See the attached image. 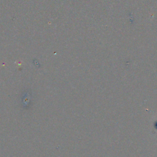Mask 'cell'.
Instances as JSON below:
<instances>
[{
	"label": "cell",
	"instance_id": "obj_1",
	"mask_svg": "<svg viewBox=\"0 0 157 157\" xmlns=\"http://www.w3.org/2000/svg\"><path fill=\"white\" fill-rule=\"evenodd\" d=\"M154 129H155L156 132H157V121L155 122V123H154Z\"/></svg>",
	"mask_w": 157,
	"mask_h": 157
}]
</instances>
